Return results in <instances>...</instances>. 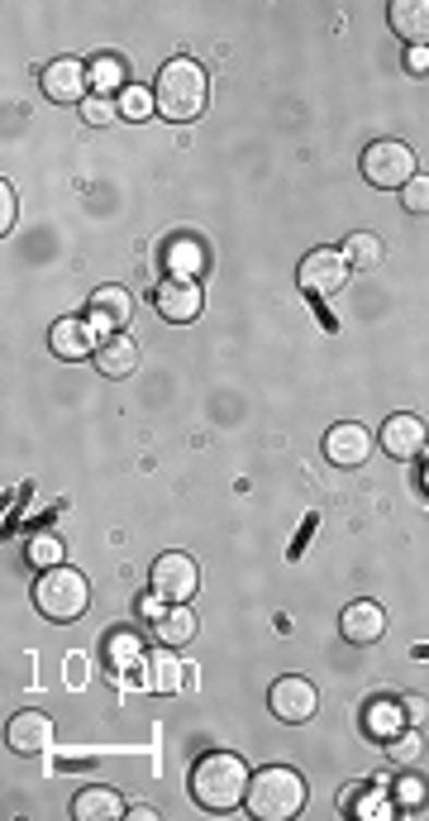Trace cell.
I'll return each mask as SVG.
<instances>
[{
    "label": "cell",
    "mask_w": 429,
    "mask_h": 821,
    "mask_svg": "<svg viewBox=\"0 0 429 821\" xmlns=\"http://www.w3.org/2000/svg\"><path fill=\"white\" fill-rule=\"evenodd\" d=\"M153 593H158L163 602H191V597L201 593V568H196V559H187V554H163L158 564H153Z\"/></svg>",
    "instance_id": "8"
},
{
    "label": "cell",
    "mask_w": 429,
    "mask_h": 821,
    "mask_svg": "<svg viewBox=\"0 0 429 821\" xmlns=\"http://www.w3.org/2000/svg\"><path fill=\"white\" fill-rule=\"evenodd\" d=\"M163 263L172 268V278H191V272H201V268H205V249H201V239H191V234H177V239H167Z\"/></svg>",
    "instance_id": "22"
},
{
    "label": "cell",
    "mask_w": 429,
    "mask_h": 821,
    "mask_svg": "<svg viewBox=\"0 0 429 821\" xmlns=\"http://www.w3.org/2000/svg\"><path fill=\"white\" fill-rule=\"evenodd\" d=\"M267 707H272L277 722L301 726V722H310V716L320 712V693H315V683H310V679H301V673H286V679L272 683Z\"/></svg>",
    "instance_id": "6"
},
{
    "label": "cell",
    "mask_w": 429,
    "mask_h": 821,
    "mask_svg": "<svg viewBox=\"0 0 429 821\" xmlns=\"http://www.w3.org/2000/svg\"><path fill=\"white\" fill-rule=\"evenodd\" d=\"M129 817H134V821H153L158 812H153V807H129Z\"/></svg>",
    "instance_id": "37"
},
{
    "label": "cell",
    "mask_w": 429,
    "mask_h": 821,
    "mask_svg": "<svg viewBox=\"0 0 429 821\" xmlns=\"http://www.w3.org/2000/svg\"><path fill=\"white\" fill-rule=\"evenodd\" d=\"M362 177H368L372 187H382V191H392V187L401 191L415 177V149H410V143H401V139L368 143V153H362Z\"/></svg>",
    "instance_id": "5"
},
{
    "label": "cell",
    "mask_w": 429,
    "mask_h": 821,
    "mask_svg": "<svg viewBox=\"0 0 429 821\" xmlns=\"http://www.w3.org/2000/svg\"><path fill=\"white\" fill-rule=\"evenodd\" d=\"M420 482H425V492H429V464H425V473H420Z\"/></svg>",
    "instance_id": "38"
},
{
    "label": "cell",
    "mask_w": 429,
    "mask_h": 821,
    "mask_svg": "<svg viewBox=\"0 0 429 821\" xmlns=\"http://www.w3.org/2000/svg\"><path fill=\"white\" fill-rule=\"evenodd\" d=\"M344 258H348V268H377L382 263V239L368 230H354L344 239Z\"/></svg>",
    "instance_id": "24"
},
{
    "label": "cell",
    "mask_w": 429,
    "mask_h": 821,
    "mask_svg": "<svg viewBox=\"0 0 429 821\" xmlns=\"http://www.w3.org/2000/svg\"><path fill=\"white\" fill-rule=\"evenodd\" d=\"M96 368L106 373V377H134L139 373V344H134V335H124V330H115L106 335V340L96 344Z\"/></svg>",
    "instance_id": "15"
},
{
    "label": "cell",
    "mask_w": 429,
    "mask_h": 821,
    "mask_svg": "<svg viewBox=\"0 0 429 821\" xmlns=\"http://www.w3.org/2000/svg\"><path fill=\"white\" fill-rule=\"evenodd\" d=\"M296 282H301L306 296H334L348 282V258L344 249H310L296 268Z\"/></svg>",
    "instance_id": "7"
},
{
    "label": "cell",
    "mask_w": 429,
    "mask_h": 821,
    "mask_svg": "<svg viewBox=\"0 0 429 821\" xmlns=\"http://www.w3.org/2000/svg\"><path fill=\"white\" fill-rule=\"evenodd\" d=\"M153 101H158V115L163 120H196L205 110V101H211V82H205V68L191 58H172L163 62L158 82H153Z\"/></svg>",
    "instance_id": "2"
},
{
    "label": "cell",
    "mask_w": 429,
    "mask_h": 821,
    "mask_svg": "<svg viewBox=\"0 0 429 821\" xmlns=\"http://www.w3.org/2000/svg\"><path fill=\"white\" fill-rule=\"evenodd\" d=\"M5 740L15 754H44L53 746V722L44 712H15L5 726Z\"/></svg>",
    "instance_id": "14"
},
{
    "label": "cell",
    "mask_w": 429,
    "mask_h": 821,
    "mask_svg": "<svg viewBox=\"0 0 429 821\" xmlns=\"http://www.w3.org/2000/svg\"><path fill=\"white\" fill-rule=\"evenodd\" d=\"M86 86H91V68L82 58H58L44 68V91H48V101H58V106L86 101Z\"/></svg>",
    "instance_id": "9"
},
{
    "label": "cell",
    "mask_w": 429,
    "mask_h": 821,
    "mask_svg": "<svg viewBox=\"0 0 429 821\" xmlns=\"http://www.w3.org/2000/svg\"><path fill=\"white\" fill-rule=\"evenodd\" d=\"M425 793H429V788H425V778H420V774H406V778L396 784V802L406 807V812H415V807L425 802Z\"/></svg>",
    "instance_id": "31"
},
{
    "label": "cell",
    "mask_w": 429,
    "mask_h": 821,
    "mask_svg": "<svg viewBox=\"0 0 429 821\" xmlns=\"http://www.w3.org/2000/svg\"><path fill=\"white\" fill-rule=\"evenodd\" d=\"M91 82H96L100 91H106V86H120V82H124V62H120V58H96V62H91Z\"/></svg>",
    "instance_id": "30"
},
{
    "label": "cell",
    "mask_w": 429,
    "mask_h": 821,
    "mask_svg": "<svg viewBox=\"0 0 429 821\" xmlns=\"http://www.w3.org/2000/svg\"><path fill=\"white\" fill-rule=\"evenodd\" d=\"M153 635H158V645H167V649L196 641V611H191V602H172V607H167L163 621L153 625Z\"/></svg>",
    "instance_id": "21"
},
{
    "label": "cell",
    "mask_w": 429,
    "mask_h": 821,
    "mask_svg": "<svg viewBox=\"0 0 429 821\" xmlns=\"http://www.w3.org/2000/svg\"><path fill=\"white\" fill-rule=\"evenodd\" d=\"M368 454H372V435L358 421H344V425H334L330 435H324V459L339 464V468H362V464H368Z\"/></svg>",
    "instance_id": "12"
},
{
    "label": "cell",
    "mask_w": 429,
    "mask_h": 821,
    "mask_svg": "<svg viewBox=\"0 0 429 821\" xmlns=\"http://www.w3.org/2000/svg\"><path fill=\"white\" fill-rule=\"evenodd\" d=\"M339 631H344V641H354V645H377L386 635V607L372 602V597H358V602L344 607Z\"/></svg>",
    "instance_id": "11"
},
{
    "label": "cell",
    "mask_w": 429,
    "mask_h": 821,
    "mask_svg": "<svg viewBox=\"0 0 429 821\" xmlns=\"http://www.w3.org/2000/svg\"><path fill=\"white\" fill-rule=\"evenodd\" d=\"M139 621H143V625H158V621H163V597H158V593L139 602Z\"/></svg>",
    "instance_id": "35"
},
{
    "label": "cell",
    "mask_w": 429,
    "mask_h": 821,
    "mask_svg": "<svg viewBox=\"0 0 429 821\" xmlns=\"http://www.w3.org/2000/svg\"><path fill=\"white\" fill-rule=\"evenodd\" d=\"M401 712H406V722H410V726H425V722H429V697L406 693V697H401Z\"/></svg>",
    "instance_id": "32"
},
{
    "label": "cell",
    "mask_w": 429,
    "mask_h": 821,
    "mask_svg": "<svg viewBox=\"0 0 429 821\" xmlns=\"http://www.w3.org/2000/svg\"><path fill=\"white\" fill-rule=\"evenodd\" d=\"M129 812L124 798L115 788H82L72 802V817L76 821H120Z\"/></svg>",
    "instance_id": "20"
},
{
    "label": "cell",
    "mask_w": 429,
    "mask_h": 821,
    "mask_svg": "<svg viewBox=\"0 0 429 821\" xmlns=\"http://www.w3.org/2000/svg\"><path fill=\"white\" fill-rule=\"evenodd\" d=\"M425 445H429V430L420 415L396 411L392 421L382 425V449L392 454V459H415V454H425Z\"/></svg>",
    "instance_id": "13"
},
{
    "label": "cell",
    "mask_w": 429,
    "mask_h": 821,
    "mask_svg": "<svg viewBox=\"0 0 429 821\" xmlns=\"http://www.w3.org/2000/svg\"><path fill=\"white\" fill-rule=\"evenodd\" d=\"M425 754V740H420V726H406L401 736H392L386 740V760L392 764H401V769H410L415 760Z\"/></svg>",
    "instance_id": "25"
},
{
    "label": "cell",
    "mask_w": 429,
    "mask_h": 821,
    "mask_svg": "<svg viewBox=\"0 0 429 821\" xmlns=\"http://www.w3.org/2000/svg\"><path fill=\"white\" fill-rule=\"evenodd\" d=\"M362 726H368V736H377L386 746V740L401 736L410 722H406V712H401V702H372L368 716H362Z\"/></svg>",
    "instance_id": "23"
},
{
    "label": "cell",
    "mask_w": 429,
    "mask_h": 821,
    "mask_svg": "<svg viewBox=\"0 0 429 821\" xmlns=\"http://www.w3.org/2000/svg\"><path fill=\"white\" fill-rule=\"evenodd\" d=\"M129 316H134V296L124 292V286H100L96 296H91V325H96V330H124L129 325Z\"/></svg>",
    "instance_id": "18"
},
{
    "label": "cell",
    "mask_w": 429,
    "mask_h": 821,
    "mask_svg": "<svg viewBox=\"0 0 429 821\" xmlns=\"http://www.w3.org/2000/svg\"><path fill=\"white\" fill-rule=\"evenodd\" d=\"M153 306H158V316L163 320H172V325H191L201 316V306H205V296H201V286L191 282V278H167L158 286V296H153Z\"/></svg>",
    "instance_id": "10"
},
{
    "label": "cell",
    "mask_w": 429,
    "mask_h": 821,
    "mask_svg": "<svg viewBox=\"0 0 429 821\" xmlns=\"http://www.w3.org/2000/svg\"><path fill=\"white\" fill-rule=\"evenodd\" d=\"M386 20L392 34L406 38V48H429V0H392Z\"/></svg>",
    "instance_id": "16"
},
{
    "label": "cell",
    "mask_w": 429,
    "mask_h": 821,
    "mask_svg": "<svg viewBox=\"0 0 429 821\" xmlns=\"http://www.w3.org/2000/svg\"><path fill=\"white\" fill-rule=\"evenodd\" d=\"M91 330H96V325H91V320H72V316H68V320H58L53 330H48V349H53L58 359L76 363V359L96 354V344H100Z\"/></svg>",
    "instance_id": "17"
},
{
    "label": "cell",
    "mask_w": 429,
    "mask_h": 821,
    "mask_svg": "<svg viewBox=\"0 0 429 821\" xmlns=\"http://www.w3.org/2000/svg\"><path fill=\"white\" fill-rule=\"evenodd\" d=\"M15 230V191H10V181H0V234Z\"/></svg>",
    "instance_id": "33"
},
{
    "label": "cell",
    "mask_w": 429,
    "mask_h": 821,
    "mask_svg": "<svg viewBox=\"0 0 429 821\" xmlns=\"http://www.w3.org/2000/svg\"><path fill=\"white\" fill-rule=\"evenodd\" d=\"M62 554H68V550H62V540H58V536H48V530L29 540V564H38V568H58V564H62Z\"/></svg>",
    "instance_id": "27"
},
{
    "label": "cell",
    "mask_w": 429,
    "mask_h": 821,
    "mask_svg": "<svg viewBox=\"0 0 429 821\" xmlns=\"http://www.w3.org/2000/svg\"><path fill=\"white\" fill-rule=\"evenodd\" d=\"M110 655H115V664H134L139 659V645H134V635H110Z\"/></svg>",
    "instance_id": "34"
},
{
    "label": "cell",
    "mask_w": 429,
    "mask_h": 821,
    "mask_svg": "<svg viewBox=\"0 0 429 821\" xmlns=\"http://www.w3.org/2000/svg\"><path fill=\"white\" fill-rule=\"evenodd\" d=\"M401 206L410 215H429V173H415L406 187H401Z\"/></svg>",
    "instance_id": "28"
},
{
    "label": "cell",
    "mask_w": 429,
    "mask_h": 821,
    "mask_svg": "<svg viewBox=\"0 0 429 821\" xmlns=\"http://www.w3.org/2000/svg\"><path fill=\"white\" fill-rule=\"evenodd\" d=\"M243 807H249L258 821H291L306 807V778L286 764L258 769V774L249 778V798H243Z\"/></svg>",
    "instance_id": "3"
},
{
    "label": "cell",
    "mask_w": 429,
    "mask_h": 821,
    "mask_svg": "<svg viewBox=\"0 0 429 821\" xmlns=\"http://www.w3.org/2000/svg\"><path fill=\"white\" fill-rule=\"evenodd\" d=\"M406 72L410 77H425L429 72V48H406Z\"/></svg>",
    "instance_id": "36"
},
{
    "label": "cell",
    "mask_w": 429,
    "mask_h": 821,
    "mask_svg": "<svg viewBox=\"0 0 429 821\" xmlns=\"http://www.w3.org/2000/svg\"><path fill=\"white\" fill-rule=\"evenodd\" d=\"M143 688H153V693H181L187 688V669L177 664V655H167V645L143 655Z\"/></svg>",
    "instance_id": "19"
},
{
    "label": "cell",
    "mask_w": 429,
    "mask_h": 821,
    "mask_svg": "<svg viewBox=\"0 0 429 821\" xmlns=\"http://www.w3.org/2000/svg\"><path fill=\"white\" fill-rule=\"evenodd\" d=\"M153 110H158V101H153L148 86H124V96H120V115H124V120H148Z\"/></svg>",
    "instance_id": "26"
},
{
    "label": "cell",
    "mask_w": 429,
    "mask_h": 821,
    "mask_svg": "<svg viewBox=\"0 0 429 821\" xmlns=\"http://www.w3.org/2000/svg\"><path fill=\"white\" fill-rule=\"evenodd\" d=\"M82 115H86V125L106 129V125H115V120H120V101H110V96H86Z\"/></svg>",
    "instance_id": "29"
},
{
    "label": "cell",
    "mask_w": 429,
    "mask_h": 821,
    "mask_svg": "<svg viewBox=\"0 0 429 821\" xmlns=\"http://www.w3.org/2000/svg\"><path fill=\"white\" fill-rule=\"evenodd\" d=\"M34 607L44 611L48 621H76L82 611L91 607V583H86V573H76L68 564H58V568H44L38 573V583H34Z\"/></svg>",
    "instance_id": "4"
},
{
    "label": "cell",
    "mask_w": 429,
    "mask_h": 821,
    "mask_svg": "<svg viewBox=\"0 0 429 821\" xmlns=\"http://www.w3.org/2000/svg\"><path fill=\"white\" fill-rule=\"evenodd\" d=\"M249 764L243 754H229V750H211L201 754L196 769H191V798L211 812H234L243 798H249Z\"/></svg>",
    "instance_id": "1"
}]
</instances>
